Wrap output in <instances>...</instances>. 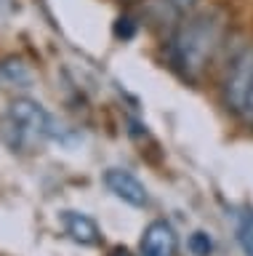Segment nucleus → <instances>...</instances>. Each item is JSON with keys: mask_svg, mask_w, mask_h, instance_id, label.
<instances>
[{"mask_svg": "<svg viewBox=\"0 0 253 256\" xmlns=\"http://www.w3.org/2000/svg\"><path fill=\"white\" fill-rule=\"evenodd\" d=\"M237 243L245 256H253V214H245L237 224Z\"/></svg>", "mask_w": 253, "mask_h": 256, "instance_id": "8", "label": "nucleus"}, {"mask_svg": "<svg viewBox=\"0 0 253 256\" xmlns=\"http://www.w3.org/2000/svg\"><path fill=\"white\" fill-rule=\"evenodd\" d=\"M179 246V238L168 222L157 219L149 222L141 235V256H173Z\"/></svg>", "mask_w": 253, "mask_h": 256, "instance_id": "5", "label": "nucleus"}, {"mask_svg": "<svg viewBox=\"0 0 253 256\" xmlns=\"http://www.w3.org/2000/svg\"><path fill=\"white\" fill-rule=\"evenodd\" d=\"M115 32H117V38H133V32H136V27H133V22L125 16V19H117V27H115Z\"/></svg>", "mask_w": 253, "mask_h": 256, "instance_id": "10", "label": "nucleus"}, {"mask_svg": "<svg viewBox=\"0 0 253 256\" xmlns=\"http://www.w3.org/2000/svg\"><path fill=\"white\" fill-rule=\"evenodd\" d=\"M187 246H189V251H192V256H211L213 251V240L208 232H192L187 240Z\"/></svg>", "mask_w": 253, "mask_h": 256, "instance_id": "9", "label": "nucleus"}, {"mask_svg": "<svg viewBox=\"0 0 253 256\" xmlns=\"http://www.w3.org/2000/svg\"><path fill=\"white\" fill-rule=\"evenodd\" d=\"M61 222H64L67 235L72 238L75 243H80V246H93V243H99L101 232H99L96 222H93L91 216L77 214V211H64V214H61Z\"/></svg>", "mask_w": 253, "mask_h": 256, "instance_id": "6", "label": "nucleus"}, {"mask_svg": "<svg viewBox=\"0 0 253 256\" xmlns=\"http://www.w3.org/2000/svg\"><path fill=\"white\" fill-rule=\"evenodd\" d=\"M0 78L8 80L11 86H21V88H27L32 83V72H29V67L21 59H16V56L3 59V64H0Z\"/></svg>", "mask_w": 253, "mask_h": 256, "instance_id": "7", "label": "nucleus"}, {"mask_svg": "<svg viewBox=\"0 0 253 256\" xmlns=\"http://www.w3.org/2000/svg\"><path fill=\"white\" fill-rule=\"evenodd\" d=\"M104 184L117 200H123V203H128L133 208H144L149 203V192L144 187V182L139 176H133L131 171H125V168H109L104 174Z\"/></svg>", "mask_w": 253, "mask_h": 256, "instance_id": "4", "label": "nucleus"}, {"mask_svg": "<svg viewBox=\"0 0 253 256\" xmlns=\"http://www.w3.org/2000/svg\"><path fill=\"white\" fill-rule=\"evenodd\" d=\"M251 86H253V51L248 48V51H243L232 62V67L227 72V80H224V99L232 112H240V115L245 112Z\"/></svg>", "mask_w": 253, "mask_h": 256, "instance_id": "3", "label": "nucleus"}, {"mask_svg": "<svg viewBox=\"0 0 253 256\" xmlns=\"http://www.w3.org/2000/svg\"><path fill=\"white\" fill-rule=\"evenodd\" d=\"M51 115L43 110L40 102L29 99V96H16L3 118V139L13 150H24L35 142H43L45 136L53 134Z\"/></svg>", "mask_w": 253, "mask_h": 256, "instance_id": "2", "label": "nucleus"}, {"mask_svg": "<svg viewBox=\"0 0 253 256\" xmlns=\"http://www.w3.org/2000/svg\"><path fill=\"white\" fill-rule=\"evenodd\" d=\"M245 118H253V86H251V94H248V102H245Z\"/></svg>", "mask_w": 253, "mask_h": 256, "instance_id": "11", "label": "nucleus"}, {"mask_svg": "<svg viewBox=\"0 0 253 256\" xmlns=\"http://www.w3.org/2000/svg\"><path fill=\"white\" fill-rule=\"evenodd\" d=\"M221 38V16L213 11L187 16L176 27L168 46L171 62L184 78H197L208 64Z\"/></svg>", "mask_w": 253, "mask_h": 256, "instance_id": "1", "label": "nucleus"}]
</instances>
